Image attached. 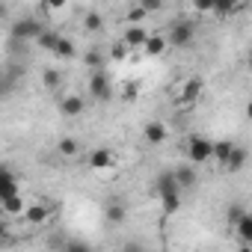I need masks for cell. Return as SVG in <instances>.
<instances>
[{
  "instance_id": "obj_6",
  "label": "cell",
  "mask_w": 252,
  "mask_h": 252,
  "mask_svg": "<svg viewBox=\"0 0 252 252\" xmlns=\"http://www.w3.org/2000/svg\"><path fill=\"white\" fill-rule=\"evenodd\" d=\"M42 33H45V27L36 18H21L12 24V39H18V42H36Z\"/></svg>"
},
{
  "instance_id": "obj_12",
  "label": "cell",
  "mask_w": 252,
  "mask_h": 252,
  "mask_svg": "<svg viewBox=\"0 0 252 252\" xmlns=\"http://www.w3.org/2000/svg\"><path fill=\"white\" fill-rule=\"evenodd\" d=\"M27 199H24V193L18 190V193H12V196H3V214L6 217H24V211H27Z\"/></svg>"
},
{
  "instance_id": "obj_36",
  "label": "cell",
  "mask_w": 252,
  "mask_h": 252,
  "mask_svg": "<svg viewBox=\"0 0 252 252\" xmlns=\"http://www.w3.org/2000/svg\"><path fill=\"white\" fill-rule=\"evenodd\" d=\"M246 68H249V71H252V51H249V54H246Z\"/></svg>"
},
{
  "instance_id": "obj_4",
  "label": "cell",
  "mask_w": 252,
  "mask_h": 252,
  "mask_svg": "<svg viewBox=\"0 0 252 252\" xmlns=\"http://www.w3.org/2000/svg\"><path fill=\"white\" fill-rule=\"evenodd\" d=\"M86 89H89V95H92L95 101H101V104L113 98V83H110V77H107V71H104V68H95V71H89Z\"/></svg>"
},
{
  "instance_id": "obj_14",
  "label": "cell",
  "mask_w": 252,
  "mask_h": 252,
  "mask_svg": "<svg viewBox=\"0 0 252 252\" xmlns=\"http://www.w3.org/2000/svg\"><path fill=\"white\" fill-rule=\"evenodd\" d=\"M231 228H234V234H237V240H240V243L252 246V214H249V211H246V214L231 225Z\"/></svg>"
},
{
  "instance_id": "obj_3",
  "label": "cell",
  "mask_w": 252,
  "mask_h": 252,
  "mask_svg": "<svg viewBox=\"0 0 252 252\" xmlns=\"http://www.w3.org/2000/svg\"><path fill=\"white\" fill-rule=\"evenodd\" d=\"M202 89H205V83L199 77H184V80L175 83V101L181 107H193L202 98Z\"/></svg>"
},
{
  "instance_id": "obj_20",
  "label": "cell",
  "mask_w": 252,
  "mask_h": 252,
  "mask_svg": "<svg viewBox=\"0 0 252 252\" xmlns=\"http://www.w3.org/2000/svg\"><path fill=\"white\" fill-rule=\"evenodd\" d=\"M104 217H107V222L119 225V222H125L128 211H125V205H122V202H107V208H104Z\"/></svg>"
},
{
  "instance_id": "obj_31",
  "label": "cell",
  "mask_w": 252,
  "mask_h": 252,
  "mask_svg": "<svg viewBox=\"0 0 252 252\" xmlns=\"http://www.w3.org/2000/svg\"><path fill=\"white\" fill-rule=\"evenodd\" d=\"M190 9L196 15H211L214 12V0H190Z\"/></svg>"
},
{
  "instance_id": "obj_35",
  "label": "cell",
  "mask_w": 252,
  "mask_h": 252,
  "mask_svg": "<svg viewBox=\"0 0 252 252\" xmlns=\"http://www.w3.org/2000/svg\"><path fill=\"white\" fill-rule=\"evenodd\" d=\"M243 110H246V119H249V122H252V98H249V101H246V107H243Z\"/></svg>"
},
{
  "instance_id": "obj_10",
  "label": "cell",
  "mask_w": 252,
  "mask_h": 252,
  "mask_svg": "<svg viewBox=\"0 0 252 252\" xmlns=\"http://www.w3.org/2000/svg\"><path fill=\"white\" fill-rule=\"evenodd\" d=\"M166 48H169V39H166V36H160V33H152V36H149V42H146V48H143V57L158 60V57H163V54H166Z\"/></svg>"
},
{
  "instance_id": "obj_9",
  "label": "cell",
  "mask_w": 252,
  "mask_h": 252,
  "mask_svg": "<svg viewBox=\"0 0 252 252\" xmlns=\"http://www.w3.org/2000/svg\"><path fill=\"white\" fill-rule=\"evenodd\" d=\"M86 163H89V169H95V172H101V169H110V166H116V152L113 149H92L89 152V158H86Z\"/></svg>"
},
{
  "instance_id": "obj_25",
  "label": "cell",
  "mask_w": 252,
  "mask_h": 252,
  "mask_svg": "<svg viewBox=\"0 0 252 252\" xmlns=\"http://www.w3.org/2000/svg\"><path fill=\"white\" fill-rule=\"evenodd\" d=\"M104 63H107V57H104L101 51H95V48L83 54V65H86L89 71H95V68H104Z\"/></svg>"
},
{
  "instance_id": "obj_27",
  "label": "cell",
  "mask_w": 252,
  "mask_h": 252,
  "mask_svg": "<svg viewBox=\"0 0 252 252\" xmlns=\"http://www.w3.org/2000/svg\"><path fill=\"white\" fill-rule=\"evenodd\" d=\"M119 98H122L125 104H131V101H137V98H140V86H137L134 80H128V83H122V86H119Z\"/></svg>"
},
{
  "instance_id": "obj_1",
  "label": "cell",
  "mask_w": 252,
  "mask_h": 252,
  "mask_svg": "<svg viewBox=\"0 0 252 252\" xmlns=\"http://www.w3.org/2000/svg\"><path fill=\"white\" fill-rule=\"evenodd\" d=\"M166 39H169V48H190L196 39V24L190 18H178V21H172Z\"/></svg>"
},
{
  "instance_id": "obj_28",
  "label": "cell",
  "mask_w": 252,
  "mask_h": 252,
  "mask_svg": "<svg viewBox=\"0 0 252 252\" xmlns=\"http://www.w3.org/2000/svg\"><path fill=\"white\" fill-rule=\"evenodd\" d=\"M83 30H86V33H101V30H104V18H101L98 12H86V15H83Z\"/></svg>"
},
{
  "instance_id": "obj_29",
  "label": "cell",
  "mask_w": 252,
  "mask_h": 252,
  "mask_svg": "<svg viewBox=\"0 0 252 252\" xmlns=\"http://www.w3.org/2000/svg\"><path fill=\"white\" fill-rule=\"evenodd\" d=\"M160 208H163L166 214H175V211L181 208V193H166V196H160Z\"/></svg>"
},
{
  "instance_id": "obj_22",
  "label": "cell",
  "mask_w": 252,
  "mask_h": 252,
  "mask_svg": "<svg viewBox=\"0 0 252 252\" xmlns=\"http://www.w3.org/2000/svg\"><path fill=\"white\" fill-rule=\"evenodd\" d=\"M231 152H234V143H231V140H217V143H214V160H217L220 166H225V160L231 158Z\"/></svg>"
},
{
  "instance_id": "obj_24",
  "label": "cell",
  "mask_w": 252,
  "mask_h": 252,
  "mask_svg": "<svg viewBox=\"0 0 252 252\" xmlns=\"http://www.w3.org/2000/svg\"><path fill=\"white\" fill-rule=\"evenodd\" d=\"M57 152H60V158H77L80 155V143L77 140H71V137H65V140H60V146H57Z\"/></svg>"
},
{
  "instance_id": "obj_18",
  "label": "cell",
  "mask_w": 252,
  "mask_h": 252,
  "mask_svg": "<svg viewBox=\"0 0 252 252\" xmlns=\"http://www.w3.org/2000/svg\"><path fill=\"white\" fill-rule=\"evenodd\" d=\"M131 54H134V48H131L128 42H125V39L113 42V45H110V51H107V57H110L113 63H125V60H128Z\"/></svg>"
},
{
  "instance_id": "obj_32",
  "label": "cell",
  "mask_w": 252,
  "mask_h": 252,
  "mask_svg": "<svg viewBox=\"0 0 252 252\" xmlns=\"http://www.w3.org/2000/svg\"><path fill=\"white\" fill-rule=\"evenodd\" d=\"M68 3H71V0H42V6H45L48 12H63Z\"/></svg>"
},
{
  "instance_id": "obj_2",
  "label": "cell",
  "mask_w": 252,
  "mask_h": 252,
  "mask_svg": "<svg viewBox=\"0 0 252 252\" xmlns=\"http://www.w3.org/2000/svg\"><path fill=\"white\" fill-rule=\"evenodd\" d=\"M187 160L196 163V166L214 160V140H208V137H202V134H193V137L187 140Z\"/></svg>"
},
{
  "instance_id": "obj_11",
  "label": "cell",
  "mask_w": 252,
  "mask_h": 252,
  "mask_svg": "<svg viewBox=\"0 0 252 252\" xmlns=\"http://www.w3.org/2000/svg\"><path fill=\"white\" fill-rule=\"evenodd\" d=\"M60 110H63V116H68V119H77V116L86 110V101H83V95L71 92V95H65V98L60 101Z\"/></svg>"
},
{
  "instance_id": "obj_17",
  "label": "cell",
  "mask_w": 252,
  "mask_h": 252,
  "mask_svg": "<svg viewBox=\"0 0 252 252\" xmlns=\"http://www.w3.org/2000/svg\"><path fill=\"white\" fill-rule=\"evenodd\" d=\"M12 193H18V178H15V172L9 166H3L0 169V199L12 196Z\"/></svg>"
},
{
  "instance_id": "obj_13",
  "label": "cell",
  "mask_w": 252,
  "mask_h": 252,
  "mask_svg": "<svg viewBox=\"0 0 252 252\" xmlns=\"http://www.w3.org/2000/svg\"><path fill=\"white\" fill-rule=\"evenodd\" d=\"M237 9H249V0H214V15L228 18Z\"/></svg>"
},
{
  "instance_id": "obj_5",
  "label": "cell",
  "mask_w": 252,
  "mask_h": 252,
  "mask_svg": "<svg viewBox=\"0 0 252 252\" xmlns=\"http://www.w3.org/2000/svg\"><path fill=\"white\" fill-rule=\"evenodd\" d=\"M51 214H54V205H51V202H30L21 220H24V225H30V228H39V225H48Z\"/></svg>"
},
{
  "instance_id": "obj_21",
  "label": "cell",
  "mask_w": 252,
  "mask_h": 252,
  "mask_svg": "<svg viewBox=\"0 0 252 252\" xmlns=\"http://www.w3.org/2000/svg\"><path fill=\"white\" fill-rule=\"evenodd\" d=\"M60 39H63V33H57V30H45V33L36 39V45H39L42 51L54 54V51H57V45H60Z\"/></svg>"
},
{
  "instance_id": "obj_16",
  "label": "cell",
  "mask_w": 252,
  "mask_h": 252,
  "mask_svg": "<svg viewBox=\"0 0 252 252\" xmlns=\"http://www.w3.org/2000/svg\"><path fill=\"white\" fill-rule=\"evenodd\" d=\"M166 193H181V184L175 178V169L158 175V196H166Z\"/></svg>"
},
{
  "instance_id": "obj_7",
  "label": "cell",
  "mask_w": 252,
  "mask_h": 252,
  "mask_svg": "<svg viewBox=\"0 0 252 252\" xmlns=\"http://www.w3.org/2000/svg\"><path fill=\"white\" fill-rule=\"evenodd\" d=\"M149 36H152V30L146 24H128V27H125V33H122V39L128 42L134 51H143L146 42H149Z\"/></svg>"
},
{
  "instance_id": "obj_33",
  "label": "cell",
  "mask_w": 252,
  "mask_h": 252,
  "mask_svg": "<svg viewBox=\"0 0 252 252\" xmlns=\"http://www.w3.org/2000/svg\"><path fill=\"white\" fill-rule=\"evenodd\" d=\"M243 214H246V208H243V205H231V208H228V222L234 225V222H237Z\"/></svg>"
},
{
  "instance_id": "obj_34",
  "label": "cell",
  "mask_w": 252,
  "mask_h": 252,
  "mask_svg": "<svg viewBox=\"0 0 252 252\" xmlns=\"http://www.w3.org/2000/svg\"><path fill=\"white\" fill-rule=\"evenodd\" d=\"M137 3L146 6L149 12H160V9H163V0H137Z\"/></svg>"
},
{
  "instance_id": "obj_26",
  "label": "cell",
  "mask_w": 252,
  "mask_h": 252,
  "mask_svg": "<svg viewBox=\"0 0 252 252\" xmlns=\"http://www.w3.org/2000/svg\"><path fill=\"white\" fill-rule=\"evenodd\" d=\"M149 15H152V12H149L146 6H140V3H134V6H131L128 12H125V21H128V24H143V21H146Z\"/></svg>"
},
{
  "instance_id": "obj_23",
  "label": "cell",
  "mask_w": 252,
  "mask_h": 252,
  "mask_svg": "<svg viewBox=\"0 0 252 252\" xmlns=\"http://www.w3.org/2000/svg\"><path fill=\"white\" fill-rule=\"evenodd\" d=\"M54 57H57V60H74V57H77V45L63 36L60 45H57V51H54Z\"/></svg>"
},
{
  "instance_id": "obj_19",
  "label": "cell",
  "mask_w": 252,
  "mask_h": 252,
  "mask_svg": "<svg viewBox=\"0 0 252 252\" xmlns=\"http://www.w3.org/2000/svg\"><path fill=\"white\" fill-rule=\"evenodd\" d=\"M175 178H178L181 187H196V181H199V175H196V163H184V166H178V169H175Z\"/></svg>"
},
{
  "instance_id": "obj_30",
  "label": "cell",
  "mask_w": 252,
  "mask_h": 252,
  "mask_svg": "<svg viewBox=\"0 0 252 252\" xmlns=\"http://www.w3.org/2000/svg\"><path fill=\"white\" fill-rule=\"evenodd\" d=\"M42 83H45L48 89H57V86L63 83V74H60L57 68H45V74H42Z\"/></svg>"
},
{
  "instance_id": "obj_15",
  "label": "cell",
  "mask_w": 252,
  "mask_h": 252,
  "mask_svg": "<svg viewBox=\"0 0 252 252\" xmlns=\"http://www.w3.org/2000/svg\"><path fill=\"white\" fill-rule=\"evenodd\" d=\"M246 160H249V152H246L243 146H237V143H234V152H231V158L225 160V166H222V169H225V172H240V169L246 166Z\"/></svg>"
},
{
  "instance_id": "obj_8",
  "label": "cell",
  "mask_w": 252,
  "mask_h": 252,
  "mask_svg": "<svg viewBox=\"0 0 252 252\" xmlns=\"http://www.w3.org/2000/svg\"><path fill=\"white\" fill-rule=\"evenodd\" d=\"M166 137H169V128H166V122H146L143 125V140L149 143V146H163L166 143Z\"/></svg>"
},
{
  "instance_id": "obj_37",
  "label": "cell",
  "mask_w": 252,
  "mask_h": 252,
  "mask_svg": "<svg viewBox=\"0 0 252 252\" xmlns=\"http://www.w3.org/2000/svg\"><path fill=\"white\" fill-rule=\"evenodd\" d=\"M249 9H252V0H249Z\"/></svg>"
}]
</instances>
